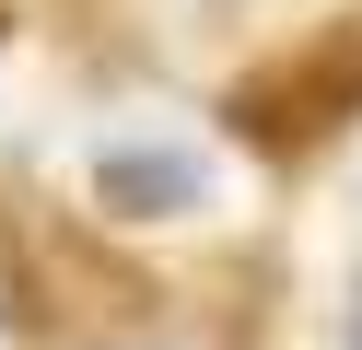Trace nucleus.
I'll return each mask as SVG.
<instances>
[{
	"instance_id": "obj_2",
	"label": "nucleus",
	"mask_w": 362,
	"mask_h": 350,
	"mask_svg": "<svg viewBox=\"0 0 362 350\" xmlns=\"http://www.w3.org/2000/svg\"><path fill=\"white\" fill-rule=\"evenodd\" d=\"M199 199H211V163L187 140H105L94 152V210H117V222H175Z\"/></svg>"
},
{
	"instance_id": "obj_1",
	"label": "nucleus",
	"mask_w": 362,
	"mask_h": 350,
	"mask_svg": "<svg viewBox=\"0 0 362 350\" xmlns=\"http://www.w3.org/2000/svg\"><path fill=\"white\" fill-rule=\"evenodd\" d=\"M351 105H362V35H315L304 59L245 70V82H234V129H245V140H269V152L327 140Z\"/></svg>"
},
{
	"instance_id": "obj_3",
	"label": "nucleus",
	"mask_w": 362,
	"mask_h": 350,
	"mask_svg": "<svg viewBox=\"0 0 362 350\" xmlns=\"http://www.w3.org/2000/svg\"><path fill=\"white\" fill-rule=\"evenodd\" d=\"M339 350H362V280H351V315H339Z\"/></svg>"
}]
</instances>
